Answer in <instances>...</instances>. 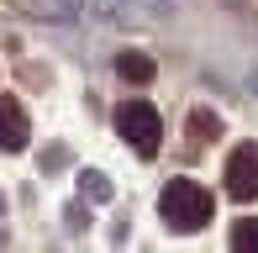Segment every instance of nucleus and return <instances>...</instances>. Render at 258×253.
<instances>
[{"label": "nucleus", "mask_w": 258, "mask_h": 253, "mask_svg": "<svg viewBox=\"0 0 258 253\" xmlns=\"http://www.w3.org/2000/svg\"><path fill=\"white\" fill-rule=\"evenodd\" d=\"M158 211H163V222H169L174 232H201L211 222V195L195 185V179H174V185L163 190Z\"/></svg>", "instance_id": "nucleus-1"}, {"label": "nucleus", "mask_w": 258, "mask_h": 253, "mask_svg": "<svg viewBox=\"0 0 258 253\" xmlns=\"http://www.w3.org/2000/svg\"><path fill=\"white\" fill-rule=\"evenodd\" d=\"M116 132H121L137 153L153 158L158 153V137H163V116L148 106V100H121V106H116Z\"/></svg>", "instance_id": "nucleus-2"}, {"label": "nucleus", "mask_w": 258, "mask_h": 253, "mask_svg": "<svg viewBox=\"0 0 258 253\" xmlns=\"http://www.w3.org/2000/svg\"><path fill=\"white\" fill-rule=\"evenodd\" d=\"M227 195L232 201H258V143L232 148V158H227Z\"/></svg>", "instance_id": "nucleus-3"}, {"label": "nucleus", "mask_w": 258, "mask_h": 253, "mask_svg": "<svg viewBox=\"0 0 258 253\" xmlns=\"http://www.w3.org/2000/svg\"><path fill=\"white\" fill-rule=\"evenodd\" d=\"M0 148H6V153H21V148H27V111L11 95H0Z\"/></svg>", "instance_id": "nucleus-4"}, {"label": "nucleus", "mask_w": 258, "mask_h": 253, "mask_svg": "<svg viewBox=\"0 0 258 253\" xmlns=\"http://www.w3.org/2000/svg\"><path fill=\"white\" fill-rule=\"evenodd\" d=\"M116 74H121L126 85H153L158 64L148 58V53H121V58H116Z\"/></svg>", "instance_id": "nucleus-5"}, {"label": "nucleus", "mask_w": 258, "mask_h": 253, "mask_svg": "<svg viewBox=\"0 0 258 253\" xmlns=\"http://www.w3.org/2000/svg\"><path fill=\"white\" fill-rule=\"evenodd\" d=\"M184 126H190L201 143H216V137H221V116H216V111H206V106H195L190 116H184Z\"/></svg>", "instance_id": "nucleus-6"}, {"label": "nucleus", "mask_w": 258, "mask_h": 253, "mask_svg": "<svg viewBox=\"0 0 258 253\" xmlns=\"http://www.w3.org/2000/svg\"><path fill=\"white\" fill-rule=\"evenodd\" d=\"M232 248H258V216H248V222L232 227Z\"/></svg>", "instance_id": "nucleus-7"}, {"label": "nucleus", "mask_w": 258, "mask_h": 253, "mask_svg": "<svg viewBox=\"0 0 258 253\" xmlns=\"http://www.w3.org/2000/svg\"><path fill=\"white\" fill-rule=\"evenodd\" d=\"M85 195H90V201H105V195H111V179H100V174H85Z\"/></svg>", "instance_id": "nucleus-8"}]
</instances>
